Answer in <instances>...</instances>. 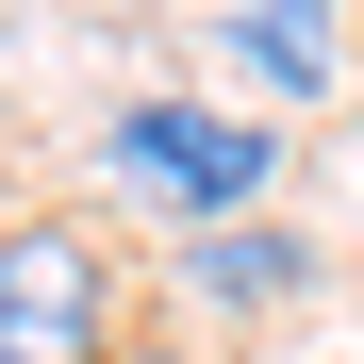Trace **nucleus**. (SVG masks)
Returning a JSON list of instances; mask_svg holds the SVG:
<instances>
[{
  "instance_id": "obj_1",
  "label": "nucleus",
  "mask_w": 364,
  "mask_h": 364,
  "mask_svg": "<svg viewBox=\"0 0 364 364\" xmlns=\"http://www.w3.org/2000/svg\"><path fill=\"white\" fill-rule=\"evenodd\" d=\"M100 182H116L133 215H166V232H232V215H265V182H282V116L116 100V116H100Z\"/></svg>"
},
{
  "instance_id": "obj_3",
  "label": "nucleus",
  "mask_w": 364,
  "mask_h": 364,
  "mask_svg": "<svg viewBox=\"0 0 364 364\" xmlns=\"http://www.w3.org/2000/svg\"><path fill=\"white\" fill-rule=\"evenodd\" d=\"M215 50L265 116H298V100L348 83V0H215Z\"/></svg>"
},
{
  "instance_id": "obj_4",
  "label": "nucleus",
  "mask_w": 364,
  "mask_h": 364,
  "mask_svg": "<svg viewBox=\"0 0 364 364\" xmlns=\"http://www.w3.org/2000/svg\"><path fill=\"white\" fill-rule=\"evenodd\" d=\"M182 298H199V315H298V298H315V249H298L282 215L182 232Z\"/></svg>"
},
{
  "instance_id": "obj_5",
  "label": "nucleus",
  "mask_w": 364,
  "mask_h": 364,
  "mask_svg": "<svg viewBox=\"0 0 364 364\" xmlns=\"http://www.w3.org/2000/svg\"><path fill=\"white\" fill-rule=\"evenodd\" d=\"M116 364H199V348H149V331H133V348H116Z\"/></svg>"
},
{
  "instance_id": "obj_2",
  "label": "nucleus",
  "mask_w": 364,
  "mask_h": 364,
  "mask_svg": "<svg viewBox=\"0 0 364 364\" xmlns=\"http://www.w3.org/2000/svg\"><path fill=\"white\" fill-rule=\"evenodd\" d=\"M133 348V265L83 215H0V364H116Z\"/></svg>"
}]
</instances>
